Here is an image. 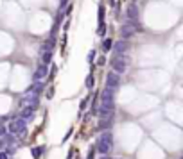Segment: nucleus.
Segmentation results:
<instances>
[{
    "mask_svg": "<svg viewBox=\"0 0 183 159\" xmlns=\"http://www.w3.org/2000/svg\"><path fill=\"white\" fill-rule=\"evenodd\" d=\"M110 65H111V68H113V72L124 73L126 68H128V59H126L124 54H115V56L111 57Z\"/></svg>",
    "mask_w": 183,
    "mask_h": 159,
    "instance_id": "obj_1",
    "label": "nucleus"
},
{
    "mask_svg": "<svg viewBox=\"0 0 183 159\" xmlns=\"http://www.w3.org/2000/svg\"><path fill=\"white\" fill-rule=\"evenodd\" d=\"M25 130H27V120H23V118H18V120H15V122H11L9 127H7V132L15 134V136L25 134Z\"/></svg>",
    "mask_w": 183,
    "mask_h": 159,
    "instance_id": "obj_2",
    "label": "nucleus"
},
{
    "mask_svg": "<svg viewBox=\"0 0 183 159\" xmlns=\"http://www.w3.org/2000/svg\"><path fill=\"white\" fill-rule=\"evenodd\" d=\"M115 102H101V106L97 107V115L101 118H111L115 115Z\"/></svg>",
    "mask_w": 183,
    "mask_h": 159,
    "instance_id": "obj_3",
    "label": "nucleus"
},
{
    "mask_svg": "<svg viewBox=\"0 0 183 159\" xmlns=\"http://www.w3.org/2000/svg\"><path fill=\"white\" fill-rule=\"evenodd\" d=\"M120 73H117V72H113L111 70L108 75H106V86L108 88H113V89H117L118 86H120Z\"/></svg>",
    "mask_w": 183,
    "mask_h": 159,
    "instance_id": "obj_4",
    "label": "nucleus"
},
{
    "mask_svg": "<svg viewBox=\"0 0 183 159\" xmlns=\"http://www.w3.org/2000/svg\"><path fill=\"white\" fill-rule=\"evenodd\" d=\"M111 50L115 52V54H126V52L129 50V41L128 39H117V41H113Z\"/></svg>",
    "mask_w": 183,
    "mask_h": 159,
    "instance_id": "obj_5",
    "label": "nucleus"
},
{
    "mask_svg": "<svg viewBox=\"0 0 183 159\" xmlns=\"http://www.w3.org/2000/svg\"><path fill=\"white\" fill-rule=\"evenodd\" d=\"M47 75H49V66L45 65V63H41V65L34 70V73H32V79H34V80H43Z\"/></svg>",
    "mask_w": 183,
    "mask_h": 159,
    "instance_id": "obj_6",
    "label": "nucleus"
},
{
    "mask_svg": "<svg viewBox=\"0 0 183 159\" xmlns=\"http://www.w3.org/2000/svg\"><path fill=\"white\" fill-rule=\"evenodd\" d=\"M101 102H115V89L113 88H104L101 91Z\"/></svg>",
    "mask_w": 183,
    "mask_h": 159,
    "instance_id": "obj_7",
    "label": "nucleus"
},
{
    "mask_svg": "<svg viewBox=\"0 0 183 159\" xmlns=\"http://www.w3.org/2000/svg\"><path fill=\"white\" fill-rule=\"evenodd\" d=\"M34 115H36V107L27 104V106L22 109V113H20V118H23V120H32V118H34Z\"/></svg>",
    "mask_w": 183,
    "mask_h": 159,
    "instance_id": "obj_8",
    "label": "nucleus"
},
{
    "mask_svg": "<svg viewBox=\"0 0 183 159\" xmlns=\"http://www.w3.org/2000/svg\"><path fill=\"white\" fill-rule=\"evenodd\" d=\"M111 147L113 145L106 143V141H101V139H97V145H95V150L99 152V154H103V156H106V154H110Z\"/></svg>",
    "mask_w": 183,
    "mask_h": 159,
    "instance_id": "obj_9",
    "label": "nucleus"
},
{
    "mask_svg": "<svg viewBox=\"0 0 183 159\" xmlns=\"http://www.w3.org/2000/svg\"><path fill=\"white\" fill-rule=\"evenodd\" d=\"M135 32H137V30L133 29L129 23H124V25H122V29H120V36H122V39H129Z\"/></svg>",
    "mask_w": 183,
    "mask_h": 159,
    "instance_id": "obj_10",
    "label": "nucleus"
},
{
    "mask_svg": "<svg viewBox=\"0 0 183 159\" xmlns=\"http://www.w3.org/2000/svg\"><path fill=\"white\" fill-rule=\"evenodd\" d=\"M126 16H128V20H138V7L131 4V6H128L126 9Z\"/></svg>",
    "mask_w": 183,
    "mask_h": 159,
    "instance_id": "obj_11",
    "label": "nucleus"
},
{
    "mask_svg": "<svg viewBox=\"0 0 183 159\" xmlns=\"http://www.w3.org/2000/svg\"><path fill=\"white\" fill-rule=\"evenodd\" d=\"M43 91V82H40V80H36V82H32L29 88H27V91L25 93H34V95H40Z\"/></svg>",
    "mask_w": 183,
    "mask_h": 159,
    "instance_id": "obj_12",
    "label": "nucleus"
},
{
    "mask_svg": "<svg viewBox=\"0 0 183 159\" xmlns=\"http://www.w3.org/2000/svg\"><path fill=\"white\" fill-rule=\"evenodd\" d=\"M111 123H113V116L111 118H101L99 120V130H110Z\"/></svg>",
    "mask_w": 183,
    "mask_h": 159,
    "instance_id": "obj_13",
    "label": "nucleus"
},
{
    "mask_svg": "<svg viewBox=\"0 0 183 159\" xmlns=\"http://www.w3.org/2000/svg\"><path fill=\"white\" fill-rule=\"evenodd\" d=\"M40 56H41V61H43L45 65H49L52 61V50H43V48H40Z\"/></svg>",
    "mask_w": 183,
    "mask_h": 159,
    "instance_id": "obj_14",
    "label": "nucleus"
},
{
    "mask_svg": "<svg viewBox=\"0 0 183 159\" xmlns=\"http://www.w3.org/2000/svg\"><path fill=\"white\" fill-rule=\"evenodd\" d=\"M31 152H32V157H34V159H40V157H41V156L45 154V147H43V145L32 147V150H31Z\"/></svg>",
    "mask_w": 183,
    "mask_h": 159,
    "instance_id": "obj_15",
    "label": "nucleus"
},
{
    "mask_svg": "<svg viewBox=\"0 0 183 159\" xmlns=\"http://www.w3.org/2000/svg\"><path fill=\"white\" fill-rule=\"evenodd\" d=\"M54 47H56V38H54V36H51L43 45H41V48H43V50H52Z\"/></svg>",
    "mask_w": 183,
    "mask_h": 159,
    "instance_id": "obj_16",
    "label": "nucleus"
},
{
    "mask_svg": "<svg viewBox=\"0 0 183 159\" xmlns=\"http://www.w3.org/2000/svg\"><path fill=\"white\" fill-rule=\"evenodd\" d=\"M38 100H40L38 95H31V97H25V98H23V104H29V106H34V107H36Z\"/></svg>",
    "mask_w": 183,
    "mask_h": 159,
    "instance_id": "obj_17",
    "label": "nucleus"
},
{
    "mask_svg": "<svg viewBox=\"0 0 183 159\" xmlns=\"http://www.w3.org/2000/svg\"><path fill=\"white\" fill-rule=\"evenodd\" d=\"M99 139H101V141H106V143H110V145H113V136H111L110 130H104Z\"/></svg>",
    "mask_w": 183,
    "mask_h": 159,
    "instance_id": "obj_18",
    "label": "nucleus"
},
{
    "mask_svg": "<svg viewBox=\"0 0 183 159\" xmlns=\"http://www.w3.org/2000/svg\"><path fill=\"white\" fill-rule=\"evenodd\" d=\"M111 47H113V39H110V38H104V41H103V50H104V52H110Z\"/></svg>",
    "mask_w": 183,
    "mask_h": 159,
    "instance_id": "obj_19",
    "label": "nucleus"
},
{
    "mask_svg": "<svg viewBox=\"0 0 183 159\" xmlns=\"http://www.w3.org/2000/svg\"><path fill=\"white\" fill-rule=\"evenodd\" d=\"M90 98H92V97H84V98H83V100L79 102V115H83V113H84V107L88 106Z\"/></svg>",
    "mask_w": 183,
    "mask_h": 159,
    "instance_id": "obj_20",
    "label": "nucleus"
},
{
    "mask_svg": "<svg viewBox=\"0 0 183 159\" xmlns=\"http://www.w3.org/2000/svg\"><path fill=\"white\" fill-rule=\"evenodd\" d=\"M97 34H99L101 38L106 36V23H104V22H99V27H97Z\"/></svg>",
    "mask_w": 183,
    "mask_h": 159,
    "instance_id": "obj_21",
    "label": "nucleus"
},
{
    "mask_svg": "<svg viewBox=\"0 0 183 159\" xmlns=\"http://www.w3.org/2000/svg\"><path fill=\"white\" fill-rule=\"evenodd\" d=\"M104 16H106V9L101 6V7L97 9V20H99V22H104Z\"/></svg>",
    "mask_w": 183,
    "mask_h": 159,
    "instance_id": "obj_22",
    "label": "nucleus"
},
{
    "mask_svg": "<svg viewBox=\"0 0 183 159\" xmlns=\"http://www.w3.org/2000/svg\"><path fill=\"white\" fill-rule=\"evenodd\" d=\"M86 88H88V89H92V88H94V75H92V73L86 77Z\"/></svg>",
    "mask_w": 183,
    "mask_h": 159,
    "instance_id": "obj_23",
    "label": "nucleus"
},
{
    "mask_svg": "<svg viewBox=\"0 0 183 159\" xmlns=\"http://www.w3.org/2000/svg\"><path fill=\"white\" fill-rule=\"evenodd\" d=\"M95 65L97 66H104V65H106V57H104V56H101V57L95 61Z\"/></svg>",
    "mask_w": 183,
    "mask_h": 159,
    "instance_id": "obj_24",
    "label": "nucleus"
},
{
    "mask_svg": "<svg viewBox=\"0 0 183 159\" xmlns=\"http://www.w3.org/2000/svg\"><path fill=\"white\" fill-rule=\"evenodd\" d=\"M4 150H6V154H7L9 157H11V156H13V154H15V152H16V148H13V147H6Z\"/></svg>",
    "mask_w": 183,
    "mask_h": 159,
    "instance_id": "obj_25",
    "label": "nucleus"
},
{
    "mask_svg": "<svg viewBox=\"0 0 183 159\" xmlns=\"http://www.w3.org/2000/svg\"><path fill=\"white\" fill-rule=\"evenodd\" d=\"M6 134H7V127L0 123V138H2V136H6Z\"/></svg>",
    "mask_w": 183,
    "mask_h": 159,
    "instance_id": "obj_26",
    "label": "nucleus"
},
{
    "mask_svg": "<svg viewBox=\"0 0 183 159\" xmlns=\"http://www.w3.org/2000/svg\"><path fill=\"white\" fill-rule=\"evenodd\" d=\"M95 54H97L95 50H92L90 54H88V61H90V63H94V59H95Z\"/></svg>",
    "mask_w": 183,
    "mask_h": 159,
    "instance_id": "obj_27",
    "label": "nucleus"
},
{
    "mask_svg": "<svg viewBox=\"0 0 183 159\" xmlns=\"http://www.w3.org/2000/svg\"><path fill=\"white\" fill-rule=\"evenodd\" d=\"M70 134H72V129H68V132H66V134H65V138H63V139H61V143H65L66 139H68V138H70Z\"/></svg>",
    "mask_w": 183,
    "mask_h": 159,
    "instance_id": "obj_28",
    "label": "nucleus"
},
{
    "mask_svg": "<svg viewBox=\"0 0 183 159\" xmlns=\"http://www.w3.org/2000/svg\"><path fill=\"white\" fill-rule=\"evenodd\" d=\"M6 148V139H4V136L0 138V150H4Z\"/></svg>",
    "mask_w": 183,
    "mask_h": 159,
    "instance_id": "obj_29",
    "label": "nucleus"
},
{
    "mask_svg": "<svg viewBox=\"0 0 183 159\" xmlns=\"http://www.w3.org/2000/svg\"><path fill=\"white\" fill-rule=\"evenodd\" d=\"M0 159H9V156L6 154V150H4V152L0 150Z\"/></svg>",
    "mask_w": 183,
    "mask_h": 159,
    "instance_id": "obj_30",
    "label": "nucleus"
},
{
    "mask_svg": "<svg viewBox=\"0 0 183 159\" xmlns=\"http://www.w3.org/2000/svg\"><path fill=\"white\" fill-rule=\"evenodd\" d=\"M66 4H68V0H59V7H66Z\"/></svg>",
    "mask_w": 183,
    "mask_h": 159,
    "instance_id": "obj_31",
    "label": "nucleus"
},
{
    "mask_svg": "<svg viewBox=\"0 0 183 159\" xmlns=\"http://www.w3.org/2000/svg\"><path fill=\"white\" fill-rule=\"evenodd\" d=\"M70 13H72V6H68V4H66V11H65V15L68 16Z\"/></svg>",
    "mask_w": 183,
    "mask_h": 159,
    "instance_id": "obj_32",
    "label": "nucleus"
},
{
    "mask_svg": "<svg viewBox=\"0 0 183 159\" xmlns=\"http://www.w3.org/2000/svg\"><path fill=\"white\" fill-rule=\"evenodd\" d=\"M94 152H95V148H92V150H90V154H88V159H94Z\"/></svg>",
    "mask_w": 183,
    "mask_h": 159,
    "instance_id": "obj_33",
    "label": "nucleus"
},
{
    "mask_svg": "<svg viewBox=\"0 0 183 159\" xmlns=\"http://www.w3.org/2000/svg\"><path fill=\"white\" fill-rule=\"evenodd\" d=\"M101 159H111V157H108V156H103V157H101Z\"/></svg>",
    "mask_w": 183,
    "mask_h": 159,
    "instance_id": "obj_34",
    "label": "nucleus"
},
{
    "mask_svg": "<svg viewBox=\"0 0 183 159\" xmlns=\"http://www.w3.org/2000/svg\"><path fill=\"white\" fill-rule=\"evenodd\" d=\"M180 159H183V156H181V157H180Z\"/></svg>",
    "mask_w": 183,
    "mask_h": 159,
    "instance_id": "obj_35",
    "label": "nucleus"
}]
</instances>
